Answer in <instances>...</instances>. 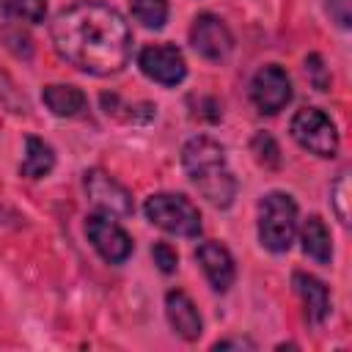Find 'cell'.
<instances>
[{
	"instance_id": "1",
	"label": "cell",
	"mask_w": 352,
	"mask_h": 352,
	"mask_svg": "<svg viewBox=\"0 0 352 352\" xmlns=\"http://www.w3.org/2000/svg\"><path fill=\"white\" fill-rule=\"evenodd\" d=\"M55 52L80 72L110 77L118 74L132 52L126 19L107 3L80 0L52 19Z\"/></svg>"
},
{
	"instance_id": "2",
	"label": "cell",
	"mask_w": 352,
	"mask_h": 352,
	"mask_svg": "<svg viewBox=\"0 0 352 352\" xmlns=\"http://www.w3.org/2000/svg\"><path fill=\"white\" fill-rule=\"evenodd\" d=\"M182 165L190 176V182L198 187V192L212 204V206H231L236 195V179L226 165V148L206 138H190L182 148Z\"/></svg>"
},
{
	"instance_id": "3",
	"label": "cell",
	"mask_w": 352,
	"mask_h": 352,
	"mask_svg": "<svg viewBox=\"0 0 352 352\" xmlns=\"http://www.w3.org/2000/svg\"><path fill=\"white\" fill-rule=\"evenodd\" d=\"M297 234V204L286 192H270L258 204V239L272 253H286Z\"/></svg>"
},
{
	"instance_id": "4",
	"label": "cell",
	"mask_w": 352,
	"mask_h": 352,
	"mask_svg": "<svg viewBox=\"0 0 352 352\" xmlns=\"http://www.w3.org/2000/svg\"><path fill=\"white\" fill-rule=\"evenodd\" d=\"M143 212L157 228H162L168 234H176V236H198L201 234V212L184 195L157 192V195L146 198Z\"/></svg>"
},
{
	"instance_id": "5",
	"label": "cell",
	"mask_w": 352,
	"mask_h": 352,
	"mask_svg": "<svg viewBox=\"0 0 352 352\" xmlns=\"http://www.w3.org/2000/svg\"><path fill=\"white\" fill-rule=\"evenodd\" d=\"M292 138L316 157H333L338 151V132L327 113L316 107H302L292 118Z\"/></svg>"
},
{
	"instance_id": "6",
	"label": "cell",
	"mask_w": 352,
	"mask_h": 352,
	"mask_svg": "<svg viewBox=\"0 0 352 352\" xmlns=\"http://www.w3.org/2000/svg\"><path fill=\"white\" fill-rule=\"evenodd\" d=\"M138 66L148 80H154L160 85H168V88L179 85L187 77L184 55L173 44H148V47H143L140 55H138Z\"/></svg>"
},
{
	"instance_id": "7",
	"label": "cell",
	"mask_w": 352,
	"mask_h": 352,
	"mask_svg": "<svg viewBox=\"0 0 352 352\" xmlns=\"http://www.w3.org/2000/svg\"><path fill=\"white\" fill-rule=\"evenodd\" d=\"M85 234L96 253L110 264H124L132 256V236L110 214H91L85 220Z\"/></svg>"
},
{
	"instance_id": "8",
	"label": "cell",
	"mask_w": 352,
	"mask_h": 352,
	"mask_svg": "<svg viewBox=\"0 0 352 352\" xmlns=\"http://www.w3.org/2000/svg\"><path fill=\"white\" fill-rule=\"evenodd\" d=\"M250 99L253 104L267 113V116H275L278 110H283L292 99V82H289V74L278 66V63H270V66H261L253 80H250Z\"/></svg>"
},
{
	"instance_id": "9",
	"label": "cell",
	"mask_w": 352,
	"mask_h": 352,
	"mask_svg": "<svg viewBox=\"0 0 352 352\" xmlns=\"http://www.w3.org/2000/svg\"><path fill=\"white\" fill-rule=\"evenodd\" d=\"M190 44L206 60H226L231 47H234V38H231V30L226 28V22L220 16L198 14L192 28H190Z\"/></svg>"
},
{
	"instance_id": "10",
	"label": "cell",
	"mask_w": 352,
	"mask_h": 352,
	"mask_svg": "<svg viewBox=\"0 0 352 352\" xmlns=\"http://www.w3.org/2000/svg\"><path fill=\"white\" fill-rule=\"evenodd\" d=\"M85 192L94 206H99L110 217H129L132 214V195L104 170L91 168L85 170Z\"/></svg>"
},
{
	"instance_id": "11",
	"label": "cell",
	"mask_w": 352,
	"mask_h": 352,
	"mask_svg": "<svg viewBox=\"0 0 352 352\" xmlns=\"http://www.w3.org/2000/svg\"><path fill=\"white\" fill-rule=\"evenodd\" d=\"M195 258L201 261V267H204V272H206L212 289H214V292H228V286L234 283V275H236L231 253H228L220 242L209 239V242H201V245L195 248Z\"/></svg>"
},
{
	"instance_id": "12",
	"label": "cell",
	"mask_w": 352,
	"mask_h": 352,
	"mask_svg": "<svg viewBox=\"0 0 352 352\" xmlns=\"http://www.w3.org/2000/svg\"><path fill=\"white\" fill-rule=\"evenodd\" d=\"M165 314H168L170 327H173L184 341H195V338L204 333L201 314H198L195 302H192L184 292L173 289V292L165 294Z\"/></svg>"
},
{
	"instance_id": "13",
	"label": "cell",
	"mask_w": 352,
	"mask_h": 352,
	"mask_svg": "<svg viewBox=\"0 0 352 352\" xmlns=\"http://www.w3.org/2000/svg\"><path fill=\"white\" fill-rule=\"evenodd\" d=\"M292 286H294V292L300 294V300L305 305L308 322L311 324H322L327 319V314H330V292H327V286L319 278L308 275V272H294L292 275Z\"/></svg>"
},
{
	"instance_id": "14",
	"label": "cell",
	"mask_w": 352,
	"mask_h": 352,
	"mask_svg": "<svg viewBox=\"0 0 352 352\" xmlns=\"http://www.w3.org/2000/svg\"><path fill=\"white\" fill-rule=\"evenodd\" d=\"M300 242H302L305 256H311L316 264H330V258H333V242H330V231H327V226H324L322 217L311 214L302 223Z\"/></svg>"
},
{
	"instance_id": "15",
	"label": "cell",
	"mask_w": 352,
	"mask_h": 352,
	"mask_svg": "<svg viewBox=\"0 0 352 352\" xmlns=\"http://www.w3.org/2000/svg\"><path fill=\"white\" fill-rule=\"evenodd\" d=\"M41 102L60 118H72L85 107V94L77 85H63V82H52L44 85L41 91Z\"/></svg>"
},
{
	"instance_id": "16",
	"label": "cell",
	"mask_w": 352,
	"mask_h": 352,
	"mask_svg": "<svg viewBox=\"0 0 352 352\" xmlns=\"http://www.w3.org/2000/svg\"><path fill=\"white\" fill-rule=\"evenodd\" d=\"M55 165V151L50 143L38 140V138H28L25 140V157L19 162V173L28 179H41L52 170Z\"/></svg>"
},
{
	"instance_id": "17",
	"label": "cell",
	"mask_w": 352,
	"mask_h": 352,
	"mask_svg": "<svg viewBox=\"0 0 352 352\" xmlns=\"http://www.w3.org/2000/svg\"><path fill=\"white\" fill-rule=\"evenodd\" d=\"M132 16L151 30H160L168 22V0H129Z\"/></svg>"
},
{
	"instance_id": "18",
	"label": "cell",
	"mask_w": 352,
	"mask_h": 352,
	"mask_svg": "<svg viewBox=\"0 0 352 352\" xmlns=\"http://www.w3.org/2000/svg\"><path fill=\"white\" fill-rule=\"evenodd\" d=\"M0 11L11 19L38 25L47 16V0H0Z\"/></svg>"
},
{
	"instance_id": "19",
	"label": "cell",
	"mask_w": 352,
	"mask_h": 352,
	"mask_svg": "<svg viewBox=\"0 0 352 352\" xmlns=\"http://www.w3.org/2000/svg\"><path fill=\"white\" fill-rule=\"evenodd\" d=\"M250 151H253L256 162L264 165V168H278L280 165V148H278V143L270 132H256L253 140H250Z\"/></svg>"
},
{
	"instance_id": "20",
	"label": "cell",
	"mask_w": 352,
	"mask_h": 352,
	"mask_svg": "<svg viewBox=\"0 0 352 352\" xmlns=\"http://www.w3.org/2000/svg\"><path fill=\"white\" fill-rule=\"evenodd\" d=\"M305 74H308V80L314 82L316 91H327V88H330V72L324 69L322 55L314 52V55L305 58Z\"/></svg>"
},
{
	"instance_id": "21",
	"label": "cell",
	"mask_w": 352,
	"mask_h": 352,
	"mask_svg": "<svg viewBox=\"0 0 352 352\" xmlns=\"http://www.w3.org/2000/svg\"><path fill=\"white\" fill-rule=\"evenodd\" d=\"M346 201H349V173L344 170V173L338 176V182L333 184V206H336V214H338L341 223H349Z\"/></svg>"
},
{
	"instance_id": "22",
	"label": "cell",
	"mask_w": 352,
	"mask_h": 352,
	"mask_svg": "<svg viewBox=\"0 0 352 352\" xmlns=\"http://www.w3.org/2000/svg\"><path fill=\"white\" fill-rule=\"evenodd\" d=\"M151 256H154V264L165 272V275H170V272H176V264H179V256H176V250L168 245V242H157L154 248H151Z\"/></svg>"
},
{
	"instance_id": "23",
	"label": "cell",
	"mask_w": 352,
	"mask_h": 352,
	"mask_svg": "<svg viewBox=\"0 0 352 352\" xmlns=\"http://www.w3.org/2000/svg\"><path fill=\"white\" fill-rule=\"evenodd\" d=\"M327 11L336 16V22L341 28H349V0H330L327 3Z\"/></svg>"
},
{
	"instance_id": "24",
	"label": "cell",
	"mask_w": 352,
	"mask_h": 352,
	"mask_svg": "<svg viewBox=\"0 0 352 352\" xmlns=\"http://www.w3.org/2000/svg\"><path fill=\"white\" fill-rule=\"evenodd\" d=\"M228 346H248V349H253V341H248V338H228V341H217L214 344V349H228Z\"/></svg>"
}]
</instances>
